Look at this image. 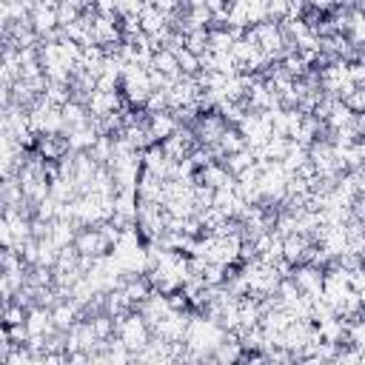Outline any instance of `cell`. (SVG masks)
Masks as SVG:
<instances>
[{
    "instance_id": "13",
    "label": "cell",
    "mask_w": 365,
    "mask_h": 365,
    "mask_svg": "<svg viewBox=\"0 0 365 365\" xmlns=\"http://www.w3.org/2000/svg\"><path fill=\"white\" fill-rule=\"evenodd\" d=\"M94 9H97V15L117 17V0H94Z\"/></svg>"
},
{
    "instance_id": "10",
    "label": "cell",
    "mask_w": 365,
    "mask_h": 365,
    "mask_svg": "<svg viewBox=\"0 0 365 365\" xmlns=\"http://www.w3.org/2000/svg\"><path fill=\"white\" fill-rule=\"evenodd\" d=\"M177 60H180V71H182V75H200V71H203L200 55H194V52H189V49H182V52L177 55Z\"/></svg>"
},
{
    "instance_id": "6",
    "label": "cell",
    "mask_w": 365,
    "mask_h": 365,
    "mask_svg": "<svg viewBox=\"0 0 365 365\" xmlns=\"http://www.w3.org/2000/svg\"><path fill=\"white\" fill-rule=\"evenodd\" d=\"M149 129L155 134L157 143H163L166 137H171L177 129H180V120L174 117L171 108H166V112H157V115H149Z\"/></svg>"
},
{
    "instance_id": "9",
    "label": "cell",
    "mask_w": 365,
    "mask_h": 365,
    "mask_svg": "<svg viewBox=\"0 0 365 365\" xmlns=\"http://www.w3.org/2000/svg\"><path fill=\"white\" fill-rule=\"evenodd\" d=\"M186 49L194 52V55H206L208 52V29H194L186 34Z\"/></svg>"
},
{
    "instance_id": "7",
    "label": "cell",
    "mask_w": 365,
    "mask_h": 365,
    "mask_svg": "<svg viewBox=\"0 0 365 365\" xmlns=\"http://www.w3.org/2000/svg\"><path fill=\"white\" fill-rule=\"evenodd\" d=\"M152 69H157L160 75H166L169 80H177L182 71H180V60H177V55L174 52H169V49H160V52H155V57H152Z\"/></svg>"
},
{
    "instance_id": "2",
    "label": "cell",
    "mask_w": 365,
    "mask_h": 365,
    "mask_svg": "<svg viewBox=\"0 0 365 365\" xmlns=\"http://www.w3.org/2000/svg\"><path fill=\"white\" fill-rule=\"evenodd\" d=\"M75 245L83 257H106V254H112V240L106 237V231L100 226L80 229L78 237H75Z\"/></svg>"
},
{
    "instance_id": "1",
    "label": "cell",
    "mask_w": 365,
    "mask_h": 365,
    "mask_svg": "<svg viewBox=\"0 0 365 365\" xmlns=\"http://www.w3.org/2000/svg\"><path fill=\"white\" fill-rule=\"evenodd\" d=\"M120 92L126 97V103L131 108H145L155 86H152V75L149 66H137V63H126L123 66V78H120Z\"/></svg>"
},
{
    "instance_id": "4",
    "label": "cell",
    "mask_w": 365,
    "mask_h": 365,
    "mask_svg": "<svg viewBox=\"0 0 365 365\" xmlns=\"http://www.w3.org/2000/svg\"><path fill=\"white\" fill-rule=\"evenodd\" d=\"M34 149H38L46 160L57 163L60 157H66L71 152V143H69V134L63 131H55V134H38V143H34Z\"/></svg>"
},
{
    "instance_id": "12",
    "label": "cell",
    "mask_w": 365,
    "mask_h": 365,
    "mask_svg": "<svg viewBox=\"0 0 365 365\" xmlns=\"http://www.w3.org/2000/svg\"><path fill=\"white\" fill-rule=\"evenodd\" d=\"M348 78L354 86H362L365 83V63L362 60H351L348 63Z\"/></svg>"
},
{
    "instance_id": "3",
    "label": "cell",
    "mask_w": 365,
    "mask_h": 365,
    "mask_svg": "<svg viewBox=\"0 0 365 365\" xmlns=\"http://www.w3.org/2000/svg\"><path fill=\"white\" fill-rule=\"evenodd\" d=\"M291 277H294L297 288L303 291L306 297H311V300L322 297L325 269H320V266H314V263H303V266H294V271H291Z\"/></svg>"
},
{
    "instance_id": "8",
    "label": "cell",
    "mask_w": 365,
    "mask_h": 365,
    "mask_svg": "<svg viewBox=\"0 0 365 365\" xmlns=\"http://www.w3.org/2000/svg\"><path fill=\"white\" fill-rule=\"evenodd\" d=\"M223 163H226V169H229L234 177H240L243 171H248L254 163H257V152H254V149H248V145H245V149H240V152L229 155Z\"/></svg>"
},
{
    "instance_id": "14",
    "label": "cell",
    "mask_w": 365,
    "mask_h": 365,
    "mask_svg": "<svg viewBox=\"0 0 365 365\" xmlns=\"http://www.w3.org/2000/svg\"><path fill=\"white\" fill-rule=\"evenodd\" d=\"M155 6H157L160 12H166V15H171V12L180 9V0H155Z\"/></svg>"
},
{
    "instance_id": "5",
    "label": "cell",
    "mask_w": 365,
    "mask_h": 365,
    "mask_svg": "<svg viewBox=\"0 0 365 365\" xmlns=\"http://www.w3.org/2000/svg\"><path fill=\"white\" fill-rule=\"evenodd\" d=\"M31 26H34V31H38L41 38H46L49 31H55V29L60 26V20H57V6L34 3V6H31Z\"/></svg>"
},
{
    "instance_id": "11",
    "label": "cell",
    "mask_w": 365,
    "mask_h": 365,
    "mask_svg": "<svg viewBox=\"0 0 365 365\" xmlns=\"http://www.w3.org/2000/svg\"><path fill=\"white\" fill-rule=\"evenodd\" d=\"M80 9L78 6H71V3H66V0H60V3H57V20H60V26L66 29V26H71V23H75V20H80Z\"/></svg>"
}]
</instances>
